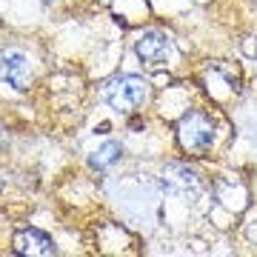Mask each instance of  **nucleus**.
Segmentation results:
<instances>
[{"label":"nucleus","instance_id":"20e7f679","mask_svg":"<svg viewBox=\"0 0 257 257\" xmlns=\"http://www.w3.org/2000/svg\"><path fill=\"white\" fill-rule=\"evenodd\" d=\"M12 248H15V254H29V257H52L57 254V246L55 240L43 234V231L37 229H23L15 234L12 240Z\"/></svg>","mask_w":257,"mask_h":257},{"label":"nucleus","instance_id":"f03ea898","mask_svg":"<svg viewBox=\"0 0 257 257\" xmlns=\"http://www.w3.org/2000/svg\"><path fill=\"white\" fill-rule=\"evenodd\" d=\"M177 140L186 152H206L214 140V123L203 111H186L177 123Z\"/></svg>","mask_w":257,"mask_h":257},{"label":"nucleus","instance_id":"f257e3e1","mask_svg":"<svg viewBox=\"0 0 257 257\" xmlns=\"http://www.w3.org/2000/svg\"><path fill=\"white\" fill-rule=\"evenodd\" d=\"M146 94H149L146 83H143V77H138V74H117V77H111V80L103 86L106 103H109L111 109L123 111V114H128V111H135L138 106H143Z\"/></svg>","mask_w":257,"mask_h":257},{"label":"nucleus","instance_id":"6e6552de","mask_svg":"<svg viewBox=\"0 0 257 257\" xmlns=\"http://www.w3.org/2000/svg\"><path fill=\"white\" fill-rule=\"evenodd\" d=\"M248 240H254V243H257V220L248 226Z\"/></svg>","mask_w":257,"mask_h":257},{"label":"nucleus","instance_id":"0eeeda50","mask_svg":"<svg viewBox=\"0 0 257 257\" xmlns=\"http://www.w3.org/2000/svg\"><path fill=\"white\" fill-rule=\"evenodd\" d=\"M123 155V149H120V143H114V140H109L106 146H100L97 152L92 155V160H89V166L92 169H106V166H111L117 157Z\"/></svg>","mask_w":257,"mask_h":257},{"label":"nucleus","instance_id":"423d86ee","mask_svg":"<svg viewBox=\"0 0 257 257\" xmlns=\"http://www.w3.org/2000/svg\"><path fill=\"white\" fill-rule=\"evenodd\" d=\"M166 186L180 194H189V192L194 194L197 192V175L183 163H172V166H166Z\"/></svg>","mask_w":257,"mask_h":257},{"label":"nucleus","instance_id":"1a4fd4ad","mask_svg":"<svg viewBox=\"0 0 257 257\" xmlns=\"http://www.w3.org/2000/svg\"><path fill=\"white\" fill-rule=\"evenodd\" d=\"M0 189H3V183H0Z\"/></svg>","mask_w":257,"mask_h":257},{"label":"nucleus","instance_id":"39448f33","mask_svg":"<svg viewBox=\"0 0 257 257\" xmlns=\"http://www.w3.org/2000/svg\"><path fill=\"white\" fill-rule=\"evenodd\" d=\"M138 57L149 66H163L172 55V40L163 32H143L138 37Z\"/></svg>","mask_w":257,"mask_h":257},{"label":"nucleus","instance_id":"7ed1b4c3","mask_svg":"<svg viewBox=\"0 0 257 257\" xmlns=\"http://www.w3.org/2000/svg\"><path fill=\"white\" fill-rule=\"evenodd\" d=\"M0 72L6 77L12 89H18V92H26L29 83H32V72H29V57L18 49H9V52H3L0 55Z\"/></svg>","mask_w":257,"mask_h":257}]
</instances>
